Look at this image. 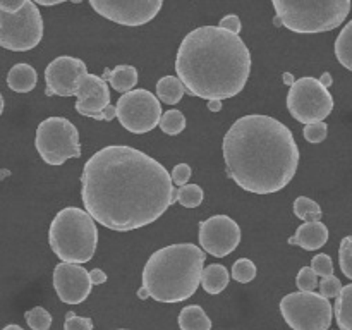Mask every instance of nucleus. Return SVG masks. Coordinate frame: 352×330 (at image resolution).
<instances>
[{
	"label": "nucleus",
	"instance_id": "obj_44",
	"mask_svg": "<svg viewBox=\"0 0 352 330\" xmlns=\"http://www.w3.org/2000/svg\"><path fill=\"white\" fill-rule=\"evenodd\" d=\"M116 330H129V329H116Z\"/></svg>",
	"mask_w": 352,
	"mask_h": 330
},
{
	"label": "nucleus",
	"instance_id": "obj_26",
	"mask_svg": "<svg viewBox=\"0 0 352 330\" xmlns=\"http://www.w3.org/2000/svg\"><path fill=\"white\" fill-rule=\"evenodd\" d=\"M158 126L168 136H177L186 129V117L181 110H167L162 113Z\"/></svg>",
	"mask_w": 352,
	"mask_h": 330
},
{
	"label": "nucleus",
	"instance_id": "obj_33",
	"mask_svg": "<svg viewBox=\"0 0 352 330\" xmlns=\"http://www.w3.org/2000/svg\"><path fill=\"white\" fill-rule=\"evenodd\" d=\"M318 287H320V296H323L325 299L330 298H337L342 291V282L336 277V275H330V277L322 278L318 282Z\"/></svg>",
	"mask_w": 352,
	"mask_h": 330
},
{
	"label": "nucleus",
	"instance_id": "obj_10",
	"mask_svg": "<svg viewBox=\"0 0 352 330\" xmlns=\"http://www.w3.org/2000/svg\"><path fill=\"white\" fill-rule=\"evenodd\" d=\"M287 109L301 124L323 122L333 110V96L316 78H301L292 82Z\"/></svg>",
	"mask_w": 352,
	"mask_h": 330
},
{
	"label": "nucleus",
	"instance_id": "obj_42",
	"mask_svg": "<svg viewBox=\"0 0 352 330\" xmlns=\"http://www.w3.org/2000/svg\"><path fill=\"white\" fill-rule=\"evenodd\" d=\"M2 330H24V329H23V327H19V325H14V323H12V325H7V327H3Z\"/></svg>",
	"mask_w": 352,
	"mask_h": 330
},
{
	"label": "nucleus",
	"instance_id": "obj_3",
	"mask_svg": "<svg viewBox=\"0 0 352 330\" xmlns=\"http://www.w3.org/2000/svg\"><path fill=\"white\" fill-rule=\"evenodd\" d=\"M175 72L192 96L222 102L237 96L251 74V54L244 40L219 26L189 31L175 55Z\"/></svg>",
	"mask_w": 352,
	"mask_h": 330
},
{
	"label": "nucleus",
	"instance_id": "obj_16",
	"mask_svg": "<svg viewBox=\"0 0 352 330\" xmlns=\"http://www.w3.org/2000/svg\"><path fill=\"white\" fill-rule=\"evenodd\" d=\"M78 102H76V110L85 117H93V119H102V112L110 105V89L109 85L103 81L100 76L85 74L78 85Z\"/></svg>",
	"mask_w": 352,
	"mask_h": 330
},
{
	"label": "nucleus",
	"instance_id": "obj_34",
	"mask_svg": "<svg viewBox=\"0 0 352 330\" xmlns=\"http://www.w3.org/2000/svg\"><path fill=\"white\" fill-rule=\"evenodd\" d=\"M302 134H305L306 141H309V143H315V144L322 143V141L327 140L329 127H327L325 122H313V124H308V126H305Z\"/></svg>",
	"mask_w": 352,
	"mask_h": 330
},
{
	"label": "nucleus",
	"instance_id": "obj_27",
	"mask_svg": "<svg viewBox=\"0 0 352 330\" xmlns=\"http://www.w3.org/2000/svg\"><path fill=\"white\" fill-rule=\"evenodd\" d=\"M203 198H205V192L198 184H186L175 191V201H179L186 208H196L201 205Z\"/></svg>",
	"mask_w": 352,
	"mask_h": 330
},
{
	"label": "nucleus",
	"instance_id": "obj_13",
	"mask_svg": "<svg viewBox=\"0 0 352 330\" xmlns=\"http://www.w3.org/2000/svg\"><path fill=\"white\" fill-rule=\"evenodd\" d=\"M241 243V227L227 215H213L199 222V246L205 253L223 258L237 250Z\"/></svg>",
	"mask_w": 352,
	"mask_h": 330
},
{
	"label": "nucleus",
	"instance_id": "obj_5",
	"mask_svg": "<svg viewBox=\"0 0 352 330\" xmlns=\"http://www.w3.org/2000/svg\"><path fill=\"white\" fill-rule=\"evenodd\" d=\"M48 243L62 263H88L98 244L96 222L86 210L65 206L52 220Z\"/></svg>",
	"mask_w": 352,
	"mask_h": 330
},
{
	"label": "nucleus",
	"instance_id": "obj_28",
	"mask_svg": "<svg viewBox=\"0 0 352 330\" xmlns=\"http://www.w3.org/2000/svg\"><path fill=\"white\" fill-rule=\"evenodd\" d=\"M258 274V268L250 258H239L236 263L232 265V278L239 284H248L253 280Z\"/></svg>",
	"mask_w": 352,
	"mask_h": 330
},
{
	"label": "nucleus",
	"instance_id": "obj_4",
	"mask_svg": "<svg viewBox=\"0 0 352 330\" xmlns=\"http://www.w3.org/2000/svg\"><path fill=\"white\" fill-rule=\"evenodd\" d=\"M206 254L191 243L155 251L143 268V289L158 302H182L195 296L201 282Z\"/></svg>",
	"mask_w": 352,
	"mask_h": 330
},
{
	"label": "nucleus",
	"instance_id": "obj_18",
	"mask_svg": "<svg viewBox=\"0 0 352 330\" xmlns=\"http://www.w3.org/2000/svg\"><path fill=\"white\" fill-rule=\"evenodd\" d=\"M102 79L110 82L116 91L129 93L138 85V71L134 65H117L116 69H105Z\"/></svg>",
	"mask_w": 352,
	"mask_h": 330
},
{
	"label": "nucleus",
	"instance_id": "obj_9",
	"mask_svg": "<svg viewBox=\"0 0 352 330\" xmlns=\"http://www.w3.org/2000/svg\"><path fill=\"white\" fill-rule=\"evenodd\" d=\"M280 313L292 330H329L332 302L316 292H291L280 301Z\"/></svg>",
	"mask_w": 352,
	"mask_h": 330
},
{
	"label": "nucleus",
	"instance_id": "obj_7",
	"mask_svg": "<svg viewBox=\"0 0 352 330\" xmlns=\"http://www.w3.org/2000/svg\"><path fill=\"white\" fill-rule=\"evenodd\" d=\"M34 146L48 165H62L71 158L81 157L79 131L65 117H48L38 124Z\"/></svg>",
	"mask_w": 352,
	"mask_h": 330
},
{
	"label": "nucleus",
	"instance_id": "obj_32",
	"mask_svg": "<svg viewBox=\"0 0 352 330\" xmlns=\"http://www.w3.org/2000/svg\"><path fill=\"white\" fill-rule=\"evenodd\" d=\"M311 270L315 272L316 277H330V275H333V263H332V258L329 256V254L325 253H320L316 254L315 258L311 260Z\"/></svg>",
	"mask_w": 352,
	"mask_h": 330
},
{
	"label": "nucleus",
	"instance_id": "obj_12",
	"mask_svg": "<svg viewBox=\"0 0 352 330\" xmlns=\"http://www.w3.org/2000/svg\"><path fill=\"white\" fill-rule=\"evenodd\" d=\"M89 6L96 14L105 19L113 21L122 26H143L153 21L160 12L164 2L162 0H89Z\"/></svg>",
	"mask_w": 352,
	"mask_h": 330
},
{
	"label": "nucleus",
	"instance_id": "obj_40",
	"mask_svg": "<svg viewBox=\"0 0 352 330\" xmlns=\"http://www.w3.org/2000/svg\"><path fill=\"white\" fill-rule=\"evenodd\" d=\"M320 82H322V85H323V86H325V88H327V89H329V86H330V85H332V76H330V74H329V72H325V74H323V76H322V79H320Z\"/></svg>",
	"mask_w": 352,
	"mask_h": 330
},
{
	"label": "nucleus",
	"instance_id": "obj_21",
	"mask_svg": "<svg viewBox=\"0 0 352 330\" xmlns=\"http://www.w3.org/2000/svg\"><path fill=\"white\" fill-rule=\"evenodd\" d=\"M181 330H212V320L198 305L184 306L179 313Z\"/></svg>",
	"mask_w": 352,
	"mask_h": 330
},
{
	"label": "nucleus",
	"instance_id": "obj_30",
	"mask_svg": "<svg viewBox=\"0 0 352 330\" xmlns=\"http://www.w3.org/2000/svg\"><path fill=\"white\" fill-rule=\"evenodd\" d=\"M339 263L342 274L352 280V236H346L340 241Z\"/></svg>",
	"mask_w": 352,
	"mask_h": 330
},
{
	"label": "nucleus",
	"instance_id": "obj_20",
	"mask_svg": "<svg viewBox=\"0 0 352 330\" xmlns=\"http://www.w3.org/2000/svg\"><path fill=\"white\" fill-rule=\"evenodd\" d=\"M229 270H227L223 265L213 263L208 265L206 268H203L201 274V282L199 284L203 285L208 294H220L223 289H227L229 285Z\"/></svg>",
	"mask_w": 352,
	"mask_h": 330
},
{
	"label": "nucleus",
	"instance_id": "obj_11",
	"mask_svg": "<svg viewBox=\"0 0 352 330\" xmlns=\"http://www.w3.org/2000/svg\"><path fill=\"white\" fill-rule=\"evenodd\" d=\"M116 117L129 133H150L160 122V100L148 89H133L119 98L116 105Z\"/></svg>",
	"mask_w": 352,
	"mask_h": 330
},
{
	"label": "nucleus",
	"instance_id": "obj_35",
	"mask_svg": "<svg viewBox=\"0 0 352 330\" xmlns=\"http://www.w3.org/2000/svg\"><path fill=\"white\" fill-rule=\"evenodd\" d=\"M64 330H93V320L88 316H78L74 311H67Z\"/></svg>",
	"mask_w": 352,
	"mask_h": 330
},
{
	"label": "nucleus",
	"instance_id": "obj_22",
	"mask_svg": "<svg viewBox=\"0 0 352 330\" xmlns=\"http://www.w3.org/2000/svg\"><path fill=\"white\" fill-rule=\"evenodd\" d=\"M333 311H336L339 330H352V284L342 285V291L337 296Z\"/></svg>",
	"mask_w": 352,
	"mask_h": 330
},
{
	"label": "nucleus",
	"instance_id": "obj_14",
	"mask_svg": "<svg viewBox=\"0 0 352 330\" xmlns=\"http://www.w3.org/2000/svg\"><path fill=\"white\" fill-rule=\"evenodd\" d=\"M88 74L85 62L71 55H60L54 58L45 69V82H47V95L74 96L81 78Z\"/></svg>",
	"mask_w": 352,
	"mask_h": 330
},
{
	"label": "nucleus",
	"instance_id": "obj_41",
	"mask_svg": "<svg viewBox=\"0 0 352 330\" xmlns=\"http://www.w3.org/2000/svg\"><path fill=\"white\" fill-rule=\"evenodd\" d=\"M208 109L212 110V112H219V110H222V102H217V100L208 102Z\"/></svg>",
	"mask_w": 352,
	"mask_h": 330
},
{
	"label": "nucleus",
	"instance_id": "obj_15",
	"mask_svg": "<svg viewBox=\"0 0 352 330\" xmlns=\"http://www.w3.org/2000/svg\"><path fill=\"white\" fill-rule=\"evenodd\" d=\"M54 287L58 299L65 305H79L91 292L89 272L81 265L58 263L54 268Z\"/></svg>",
	"mask_w": 352,
	"mask_h": 330
},
{
	"label": "nucleus",
	"instance_id": "obj_31",
	"mask_svg": "<svg viewBox=\"0 0 352 330\" xmlns=\"http://www.w3.org/2000/svg\"><path fill=\"white\" fill-rule=\"evenodd\" d=\"M296 285L301 292H313L318 287V277L311 270V267H302L299 270L298 277H296Z\"/></svg>",
	"mask_w": 352,
	"mask_h": 330
},
{
	"label": "nucleus",
	"instance_id": "obj_29",
	"mask_svg": "<svg viewBox=\"0 0 352 330\" xmlns=\"http://www.w3.org/2000/svg\"><path fill=\"white\" fill-rule=\"evenodd\" d=\"M24 316L31 330H48L52 327V315L41 306H34Z\"/></svg>",
	"mask_w": 352,
	"mask_h": 330
},
{
	"label": "nucleus",
	"instance_id": "obj_39",
	"mask_svg": "<svg viewBox=\"0 0 352 330\" xmlns=\"http://www.w3.org/2000/svg\"><path fill=\"white\" fill-rule=\"evenodd\" d=\"M89 280H91L93 285H102L107 282V274L102 268H93V270L89 272Z\"/></svg>",
	"mask_w": 352,
	"mask_h": 330
},
{
	"label": "nucleus",
	"instance_id": "obj_37",
	"mask_svg": "<svg viewBox=\"0 0 352 330\" xmlns=\"http://www.w3.org/2000/svg\"><path fill=\"white\" fill-rule=\"evenodd\" d=\"M219 28L220 30H226V31H229V33L237 34V36H239L241 30H243V24H241L239 16H236V14H229V16H226L220 19Z\"/></svg>",
	"mask_w": 352,
	"mask_h": 330
},
{
	"label": "nucleus",
	"instance_id": "obj_8",
	"mask_svg": "<svg viewBox=\"0 0 352 330\" xmlns=\"http://www.w3.org/2000/svg\"><path fill=\"white\" fill-rule=\"evenodd\" d=\"M43 38V17L36 3L24 0L19 12L0 10V47L10 52H28L38 47Z\"/></svg>",
	"mask_w": 352,
	"mask_h": 330
},
{
	"label": "nucleus",
	"instance_id": "obj_19",
	"mask_svg": "<svg viewBox=\"0 0 352 330\" xmlns=\"http://www.w3.org/2000/svg\"><path fill=\"white\" fill-rule=\"evenodd\" d=\"M36 82V69L30 64H16L7 74V86L16 93L33 91Z\"/></svg>",
	"mask_w": 352,
	"mask_h": 330
},
{
	"label": "nucleus",
	"instance_id": "obj_43",
	"mask_svg": "<svg viewBox=\"0 0 352 330\" xmlns=\"http://www.w3.org/2000/svg\"><path fill=\"white\" fill-rule=\"evenodd\" d=\"M3 105H6V103H3V96H2V93H0V116H2V112H3Z\"/></svg>",
	"mask_w": 352,
	"mask_h": 330
},
{
	"label": "nucleus",
	"instance_id": "obj_38",
	"mask_svg": "<svg viewBox=\"0 0 352 330\" xmlns=\"http://www.w3.org/2000/svg\"><path fill=\"white\" fill-rule=\"evenodd\" d=\"M24 0H0V10L7 14H16L23 9Z\"/></svg>",
	"mask_w": 352,
	"mask_h": 330
},
{
	"label": "nucleus",
	"instance_id": "obj_6",
	"mask_svg": "<svg viewBox=\"0 0 352 330\" xmlns=\"http://www.w3.org/2000/svg\"><path fill=\"white\" fill-rule=\"evenodd\" d=\"M277 23L301 34L339 28L351 12L349 0H274Z\"/></svg>",
	"mask_w": 352,
	"mask_h": 330
},
{
	"label": "nucleus",
	"instance_id": "obj_2",
	"mask_svg": "<svg viewBox=\"0 0 352 330\" xmlns=\"http://www.w3.org/2000/svg\"><path fill=\"white\" fill-rule=\"evenodd\" d=\"M227 175L254 195L278 192L294 179L299 148L285 124L270 116L239 117L223 136Z\"/></svg>",
	"mask_w": 352,
	"mask_h": 330
},
{
	"label": "nucleus",
	"instance_id": "obj_17",
	"mask_svg": "<svg viewBox=\"0 0 352 330\" xmlns=\"http://www.w3.org/2000/svg\"><path fill=\"white\" fill-rule=\"evenodd\" d=\"M329 241V229L325 223L320 222H305L298 227L296 234L289 237V244L299 246L306 251H316L323 248Z\"/></svg>",
	"mask_w": 352,
	"mask_h": 330
},
{
	"label": "nucleus",
	"instance_id": "obj_1",
	"mask_svg": "<svg viewBox=\"0 0 352 330\" xmlns=\"http://www.w3.org/2000/svg\"><path fill=\"white\" fill-rule=\"evenodd\" d=\"M81 199L95 222L117 232L141 229L175 203L167 168L124 144L102 148L82 167Z\"/></svg>",
	"mask_w": 352,
	"mask_h": 330
},
{
	"label": "nucleus",
	"instance_id": "obj_24",
	"mask_svg": "<svg viewBox=\"0 0 352 330\" xmlns=\"http://www.w3.org/2000/svg\"><path fill=\"white\" fill-rule=\"evenodd\" d=\"M336 57L344 67L352 72V19L342 28V31L337 36Z\"/></svg>",
	"mask_w": 352,
	"mask_h": 330
},
{
	"label": "nucleus",
	"instance_id": "obj_23",
	"mask_svg": "<svg viewBox=\"0 0 352 330\" xmlns=\"http://www.w3.org/2000/svg\"><path fill=\"white\" fill-rule=\"evenodd\" d=\"M184 86L175 76H165L157 82V98L167 105H175L184 96Z\"/></svg>",
	"mask_w": 352,
	"mask_h": 330
},
{
	"label": "nucleus",
	"instance_id": "obj_25",
	"mask_svg": "<svg viewBox=\"0 0 352 330\" xmlns=\"http://www.w3.org/2000/svg\"><path fill=\"white\" fill-rule=\"evenodd\" d=\"M294 215L299 220H305V222H320L322 220V206L315 201V199L308 198V196H299L294 199Z\"/></svg>",
	"mask_w": 352,
	"mask_h": 330
},
{
	"label": "nucleus",
	"instance_id": "obj_36",
	"mask_svg": "<svg viewBox=\"0 0 352 330\" xmlns=\"http://www.w3.org/2000/svg\"><path fill=\"white\" fill-rule=\"evenodd\" d=\"M191 174H192V170H191V167H189L188 164L175 165L174 170H172V174H170L172 184L182 188V186L188 184V181L191 179Z\"/></svg>",
	"mask_w": 352,
	"mask_h": 330
}]
</instances>
